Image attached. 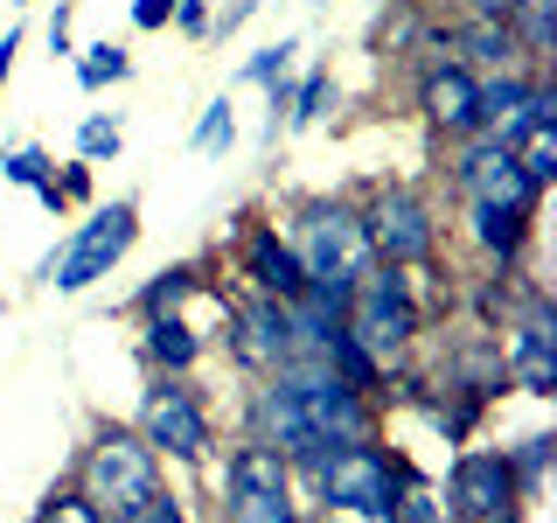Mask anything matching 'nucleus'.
<instances>
[{"label": "nucleus", "instance_id": "f257e3e1", "mask_svg": "<svg viewBox=\"0 0 557 523\" xmlns=\"http://www.w3.org/2000/svg\"><path fill=\"white\" fill-rule=\"evenodd\" d=\"M244 418H251V440H265V447H278L293 461V488L313 475L321 453L383 433L376 398L356 391V384H348L327 356H313V349H300V356H286L278 370L258 377Z\"/></svg>", "mask_w": 557, "mask_h": 523}, {"label": "nucleus", "instance_id": "f03ea898", "mask_svg": "<svg viewBox=\"0 0 557 523\" xmlns=\"http://www.w3.org/2000/svg\"><path fill=\"white\" fill-rule=\"evenodd\" d=\"M293 252H300V266H307V287L327 293L335 307H348L356 279L376 266L370 231H362V209L342 203V196H307V203H293Z\"/></svg>", "mask_w": 557, "mask_h": 523}, {"label": "nucleus", "instance_id": "7ed1b4c3", "mask_svg": "<svg viewBox=\"0 0 557 523\" xmlns=\"http://www.w3.org/2000/svg\"><path fill=\"white\" fill-rule=\"evenodd\" d=\"M342 336L356 342L383 377L405 370L418 336H425V307H418L411 279L397 266H370L356 279V293H348V307H342Z\"/></svg>", "mask_w": 557, "mask_h": 523}, {"label": "nucleus", "instance_id": "20e7f679", "mask_svg": "<svg viewBox=\"0 0 557 523\" xmlns=\"http://www.w3.org/2000/svg\"><path fill=\"white\" fill-rule=\"evenodd\" d=\"M70 482L84 488V502H98L104 516H126L139 502L153 496V488L168 482V461L139 440V426H119V418H98L91 440L77 447V467H70Z\"/></svg>", "mask_w": 557, "mask_h": 523}, {"label": "nucleus", "instance_id": "39448f33", "mask_svg": "<svg viewBox=\"0 0 557 523\" xmlns=\"http://www.w3.org/2000/svg\"><path fill=\"white\" fill-rule=\"evenodd\" d=\"M397 482H405V461L376 440H348L335 453L313 461V475L300 482L327 516H356V523H397Z\"/></svg>", "mask_w": 557, "mask_h": 523}, {"label": "nucleus", "instance_id": "423d86ee", "mask_svg": "<svg viewBox=\"0 0 557 523\" xmlns=\"http://www.w3.org/2000/svg\"><path fill=\"white\" fill-rule=\"evenodd\" d=\"M133 426L174 467H209V453H216V418H209L202 391L188 377H147V398H139Z\"/></svg>", "mask_w": 557, "mask_h": 523}, {"label": "nucleus", "instance_id": "0eeeda50", "mask_svg": "<svg viewBox=\"0 0 557 523\" xmlns=\"http://www.w3.org/2000/svg\"><path fill=\"white\" fill-rule=\"evenodd\" d=\"M356 209H362V231H370L376 266L411 272V266H432V258H440V217H432V203L418 196L411 182H383Z\"/></svg>", "mask_w": 557, "mask_h": 523}, {"label": "nucleus", "instance_id": "6e6552de", "mask_svg": "<svg viewBox=\"0 0 557 523\" xmlns=\"http://www.w3.org/2000/svg\"><path fill=\"white\" fill-rule=\"evenodd\" d=\"M133 244H139V203L119 196V203L91 209V223H77V231H70V244L49 258V287H57V293L98 287V279H112V266L133 252Z\"/></svg>", "mask_w": 557, "mask_h": 523}, {"label": "nucleus", "instance_id": "1a4fd4ad", "mask_svg": "<svg viewBox=\"0 0 557 523\" xmlns=\"http://www.w3.org/2000/svg\"><path fill=\"white\" fill-rule=\"evenodd\" d=\"M223 342H231V363H237L244 377H265L286 356H300L293 321H286V301H265V293L231 301V314H223Z\"/></svg>", "mask_w": 557, "mask_h": 523}, {"label": "nucleus", "instance_id": "9d476101", "mask_svg": "<svg viewBox=\"0 0 557 523\" xmlns=\"http://www.w3.org/2000/svg\"><path fill=\"white\" fill-rule=\"evenodd\" d=\"M453 147H460L453 182H460L467 203H495V209H536V203H544V188H536L530 174L516 168V154L502 147V139L474 133V139H453Z\"/></svg>", "mask_w": 557, "mask_h": 523}, {"label": "nucleus", "instance_id": "9b49d317", "mask_svg": "<svg viewBox=\"0 0 557 523\" xmlns=\"http://www.w3.org/2000/svg\"><path fill=\"white\" fill-rule=\"evenodd\" d=\"M446 510H453V523H481V516H495V510H522L516 475H509V453H502V447L453 453V467H446Z\"/></svg>", "mask_w": 557, "mask_h": 523}, {"label": "nucleus", "instance_id": "f8f14e48", "mask_svg": "<svg viewBox=\"0 0 557 523\" xmlns=\"http://www.w3.org/2000/svg\"><path fill=\"white\" fill-rule=\"evenodd\" d=\"M418 112L440 139H474L481 133V70L453 63V57H425L418 70Z\"/></svg>", "mask_w": 557, "mask_h": 523}, {"label": "nucleus", "instance_id": "ddd939ff", "mask_svg": "<svg viewBox=\"0 0 557 523\" xmlns=\"http://www.w3.org/2000/svg\"><path fill=\"white\" fill-rule=\"evenodd\" d=\"M244 238H237V279L251 293H265V301H293V293H307V266L300 252H293V238L278 231V223H258V217H237Z\"/></svg>", "mask_w": 557, "mask_h": 523}, {"label": "nucleus", "instance_id": "4468645a", "mask_svg": "<svg viewBox=\"0 0 557 523\" xmlns=\"http://www.w3.org/2000/svg\"><path fill=\"white\" fill-rule=\"evenodd\" d=\"M467 238L481 244V258L495 272H516L522 252L536 238V209H495V203H467Z\"/></svg>", "mask_w": 557, "mask_h": 523}, {"label": "nucleus", "instance_id": "2eb2a0df", "mask_svg": "<svg viewBox=\"0 0 557 523\" xmlns=\"http://www.w3.org/2000/svg\"><path fill=\"white\" fill-rule=\"evenodd\" d=\"M286 488H293V461L278 447L244 433V440L223 453V496H286ZM293 496H300V488H293Z\"/></svg>", "mask_w": 557, "mask_h": 523}, {"label": "nucleus", "instance_id": "dca6fc26", "mask_svg": "<svg viewBox=\"0 0 557 523\" xmlns=\"http://www.w3.org/2000/svg\"><path fill=\"white\" fill-rule=\"evenodd\" d=\"M139 356L153 377H188L202 363V336L188 328V314H139Z\"/></svg>", "mask_w": 557, "mask_h": 523}, {"label": "nucleus", "instance_id": "f3484780", "mask_svg": "<svg viewBox=\"0 0 557 523\" xmlns=\"http://www.w3.org/2000/svg\"><path fill=\"white\" fill-rule=\"evenodd\" d=\"M446 384H453V391H474L481 405H495V391H509L502 342H495V336H467V342L446 356Z\"/></svg>", "mask_w": 557, "mask_h": 523}, {"label": "nucleus", "instance_id": "a211bd4d", "mask_svg": "<svg viewBox=\"0 0 557 523\" xmlns=\"http://www.w3.org/2000/svg\"><path fill=\"white\" fill-rule=\"evenodd\" d=\"M209 266L202 258H182V266H161L153 272V287H139V301H133V314H182L196 293H209V279H202Z\"/></svg>", "mask_w": 557, "mask_h": 523}, {"label": "nucleus", "instance_id": "6ab92c4d", "mask_svg": "<svg viewBox=\"0 0 557 523\" xmlns=\"http://www.w3.org/2000/svg\"><path fill=\"white\" fill-rule=\"evenodd\" d=\"M509 154H516V168L530 174L536 188H550L557 182V119H530V126L509 139Z\"/></svg>", "mask_w": 557, "mask_h": 523}, {"label": "nucleus", "instance_id": "aec40b11", "mask_svg": "<svg viewBox=\"0 0 557 523\" xmlns=\"http://www.w3.org/2000/svg\"><path fill=\"white\" fill-rule=\"evenodd\" d=\"M502 453H509L516 496L536 502V496H544V482H550V453H557V440H550V433H530V440H516V447H502Z\"/></svg>", "mask_w": 557, "mask_h": 523}, {"label": "nucleus", "instance_id": "412c9836", "mask_svg": "<svg viewBox=\"0 0 557 523\" xmlns=\"http://www.w3.org/2000/svg\"><path fill=\"white\" fill-rule=\"evenodd\" d=\"M481 412H487L481 398H474V391H453V384H446V398H425V418L446 433V447H467V440H474Z\"/></svg>", "mask_w": 557, "mask_h": 523}, {"label": "nucleus", "instance_id": "4be33fe9", "mask_svg": "<svg viewBox=\"0 0 557 523\" xmlns=\"http://www.w3.org/2000/svg\"><path fill=\"white\" fill-rule=\"evenodd\" d=\"M216 523H307V502L293 496H223V516Z\"/></svg>", "mask_w": 557, "mask_h": 523}, {"label": "nucleus", "instance_id": "5701e85b", "mask_svg": "<svg viewBox=\"0 0 557 523\" xmlns=\"http://www.w3.org/2000/svg\"><path fill=\"white\" fill-rule=\"evenodd\" d=\"M126 77H133V57L119 42L77 49V84H84V92H104V84H126Z\"/></svg>", "mask_w": 557, "mask_h": 523}, {"label": "nucleus", "instance_id": "b1692460", "mask_svg": "<svg viewBox=\"0 0 557 523\" xmlns=\"http://www.w3.org/2000/svg\"><path fill=\"white\" fill-rule=\"evenodd\" d=\"M28 523H112V516H104L98 502H84V488H77V482H57L42 502H35V516H28Z\"/></svg>", "mask_w": 557, "mask_h": 523}, {"label": "nucleus", "instance_id": "393cba45", "mask_svg": "<svg viewBox=\"0 0 557 523\" xmlns=\"http://www.w3.org/2000/svg\"><path fill=\"white\" fill-rule=\"evenodd\" d=\"M397 523H453V510L440 502V488L418 482L411 461H405V482H397Z\"/></svg>", "mask_w": 557, "mask_h": 523}, {"label": "nucleus", "instance_id": "a878e982", "mask_svg": "<svg viewBox=\"0 0 557 523\" xmlns=\"http://www.w3.org/2000/svg\"><path fill=\"white\" fill-rule=\"evenodd\" d=\"M0 174L22 182V188H49V182H57V161H49L42 147H14V154H0Z\"/></svg>", "mask_w": 557, "mask_h": 523}, {"label": "nucleus", "instance_id": "bb28decb", "mask_svg": "<svg viewBox=\"0 0 557 523\" xmlns=\"http://www.w3.org/2000/svg\"><path fill=\"white\" fill-rule=\"evenodd\" d=\"M321 112H327V70H307L300 92L286 98V126H313Z\"/></svg>", "mask_w": 557, "mask_h": 523}, {"label": "nucleus", "instance_id": "cd10ccee", "mask_svg": "<svg viewBox=\"0 0 557 523\" xmlns=\"http://www.w3.org/2000/svg\"><path fill=\"white\" fill-rule=\"evenodd\" d=\"M231 139H237L231 98H216V105H209V112L196 119V147H202V154H231Z\"/></svg>", "mask_w": 557, "mask_h": 523}, {"label": "nucleus", "instance_id": "c85d7f7f", "mask_svg": "<svg viewBox=\"0 0 557 523\" xmlns=\"http://www.w3.org/2000/svg\"><path fill=\"white\" fill-rule=\"evenodd\" d=\"M119 154V119H104V112H91L77 126V161H112Z\"/></svg>", "mask_w": 557, "mask_h": 523}, {"label": "nucleus", "instance_id": "c756f323", "mask_svg": "<svg viewBox=\"0 0 557 523\" xmlns=\"http://www.w3.org/2000/svg\"><path fill=\"white\" fill-rule=\"evenodd\" d=\"M119 523H188V502H182V496H174V488L161 482L147 502H139V510H126Z\"/></svg>", "mask_w": 557, "mask_h": 523}, {"label": "nucleus", "instance_id": "7c9ffc66", "mask_svg": "<svg viewBox=\"0 0 557 523\" xmlns=\"http://www.w3.org/2000/svg\"><path fill=\"white\" fill-rule=\"evenodd\" d=\"M293 49H300V42H272V49H258V57L244 63V77H251V84H278V77H286V63H293Z\"/></svg>", "mask_w": 557, "mask_h": 523}, {"label": "nucleus", "instance_id": "2f4dec72", "mask_svg": "<svg viewBox=\"0 0 557 523\" xmlns=\"http://www.w3.org/2000/svg\"><path fill=\"white\" fill-rule=\"evenodd\" d=\"M251 14H258V0H231L223 14H209V35H237L244 22H251Z\"/></svg>", "mask_w": 557, "mask_h": 523}, {"label": "nucleus", "instance_id": "473e14b6", "mask_svg": "<svg viewBox=\"0 0 557 523\" xmlns=\"http://www.w3.org/2000/svg\"><path fill=\"white\" fill-rule=\"evenodd\" d=\"M174 22V0H133V28H168Z\"/></svg>", "mask_w": 557, "mask_h": 523}, {"label": "nucleus", "instance_id": "72a5a7b5", "mask_svg": "<svg viewBox=\"0 0 557 523\" xmlns=\"http://www.w3.org/2000/svg\"><path fill=\"white\" fill-rule=\"evenodd\" d=\"M57 188H63V203H84V196H91V161H70Z\"/></svg>", "mask_w": 557, "mask_h": 523}, {"label": "nucleus", "instance_id": "f704fd0d", "mask_svg": "<svg viewBox=\"0 0 557 523\" xmlns=\"http://www.w3.org/2000/svg\"><path fill=\"white\" fill-rule=\"evenodd\" d=\"M49 49H57V57H77V42H70V0H57V14H49Z\"/></svg>", "mask_w": 557, "mask_h": 523}, {"label": "nucleus", "instance_id": "c9c22d12", "mask_svg": "<svg viewBox=\"0 0 557 523\" xmlns=\"http://www.w3.org/2000/svg\"><path fill=\"white\" fill-rule=\"evenodd\" d=\"M174 22H182L188 35H209V8L202 0H174Z\"/></svg>", "mask_w": 557, "mask_h": 523}, {"label": "nucleus", "instance_id": "e433bc0d", "mask_svg": "<svg viewBox=\"0 0 557 523\" xmlns=\"http://www.w3.org/2000/svg\"><path fill=\"white\" fill-rule=\"evenodd\" d=\"M14 57H22V28L0 35V92H8V77H14Z\"/></svg>", "mask_w": 557, "mask_h": 523}, {"label": "nucleus", "instance_id": "4c0bfd02", "mask_svg": "<svg viewBox=\"0 0 557 523\" xmlns=\"http://www.w3.org/2000/svg\"><path fill=\"white\" fill-rule=\"evenodd\" d=\"M481 523H530L522 510H495V516H481Z\"/></svg>", "mask_w": 557, "mask_h": 523}, {"label": "nucleus", "instance_id": "58836bf2", "mask_svg": "<svg viewBox=\"0 0 557 523\" xmlns=\"http://www.w3.org/2000/svg\"><path fill=\"white\" fill-rule=\"evenodd\" d=\"M307 523H342V516H327V510H321V516H313V510H307Z\"/></svg>", "mask_w": 557, "mask_h": 523}, {"label": "nucleus", "instance_id": "ea45409f", "mask_svg": "<svg viewBox=\"0 0 557 523\" xmlns=\"http://www.w3.org/2000/svg\"><path fill=\"white\" fill-rule=\"evenodd\" d=\"M22 8H28V0H22Z\"/></svg>", "mask_w": 557, "mask_h": 523}]
</instances>
